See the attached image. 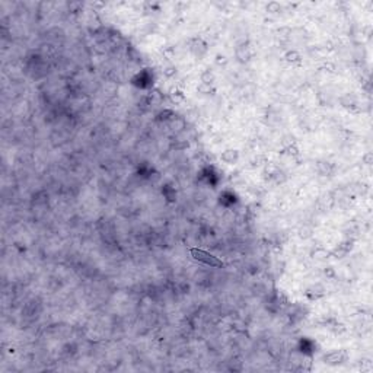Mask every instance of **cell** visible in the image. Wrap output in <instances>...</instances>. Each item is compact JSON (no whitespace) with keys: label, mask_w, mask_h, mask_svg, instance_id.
<instances>
[{"label":"cell","mask_w":373,"mask_h":373,"mask_svg":"<svg viewBox=\"0 0 373 373\" xmlns=\"http://www.w3.org/2000/svg\"><path fill=\"white\" fill-rule=\"evenodd\" d=\"M191 254L197 261H201V263L211 265V267H223V263L217 257H214L208 252H204L201 249H191Z\"/></svg>","instance_id":"cell-1"}]
</instances>
